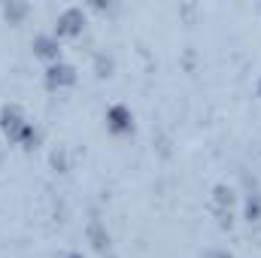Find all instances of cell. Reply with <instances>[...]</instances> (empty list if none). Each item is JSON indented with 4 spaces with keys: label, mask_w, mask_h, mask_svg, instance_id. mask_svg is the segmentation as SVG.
Masks as SVG:
<instances>
[{
    "label": "cell",
    "mask_w": 261,
    "mask_h": 258,
    "mask_svg": "<svg viewBox=\"0 0 261 258\" xmlns=\"http://www.w3.org/2000/svg\"><path fill=\"white\" fill-rule=\"evenodd\" d=\"M85 31V12L79 6H70L55 21V37H79Z\"/></svg>",
    "instance_id": "cell-2"
},
{
    "label": "cell",
    "mask_w": 261,
    "mask_h": 258,
    "mask_svg": "<svg viewBox=\"0 0 261 258\" xmlns=\"http://www.w3.org/2000/svg\"><path fill=\"white\" fill-rule=\"evenodd\" d=\"M210 258H231V255H228V252H213Z\"/></svg>",
    "instance_id": "cell-6"
},
{
    "label": "cell",
    "mask_w": 261,
    "mask_h": 258,
    "mask_svg": "<svg viewBox=\"0 0 261 258\" xmlns=\"http://www.w3.org/2000/svg\"><path fill=\"white\" fill-rule=\"evenodd\" d=\"M76 82V70L64 61H55V64L46 67V85L52 88V91H61V88H70Z\"/></svg>",
    "instance_id": "cell-3"
},
{
    "label": "cell",
    "mask_w": 261,
    "mask_h": 258,
    "mask_svg": "<svg viewBox=\"0 0 261 258\" xmlns=\"http://www.w3.org/2000/svg\"><path fill=\"white\" fill-rule=\"evenodd\" d=\"M0 128H3V134H6L9 140L21 143V146H28V149L37 143V131H34V125L24 119V113H21L18 107H3V113H0Z\"/></svg>",
    "instance_id": "cell-1"
},
{
    "label": "cell",
    "mask_w": 261,
    "mask_h": 258,
    "mask_svg": "<svg viewBox=\"0 0 261 258\" xmlns=\"http://www.w3.org/2000/svg\"><path fill=\"white\" fill-rule=\"evenodd\" d=\"M107 128L113 131V134H119V137L130 134L134 131V113H130L128 107H122V104H113L107 110Z\"/></svg>",
    "instance_id": "cell-4"
},
{
    "label": "cell",
    "mask_w": 261,
    "mask_h": 258,
    "mask_svg": "<svg viewBox=\"0 0 261 258\" xmlns=\"http://www.w3.org/2000/svg\"><path fill=\"white\" fill-rule=\"evenodd\" d=\"M258 94H261V82H258Z\"/></svg>",
    "instance_id": "cell-8"
},
{
    "label": "cell",
    "mask_w": 261,
    "mask_h": 258,
    "mask_svg": "<svg viewBox=\"0 0 261 258\" xmlns=\"http://www.w3.org/2000/svg\"><path fill=\"white\" fill-rule=\"evenodd\" d=\"M61 258H82V255H76V252H67V255H61Z\"/></svg>",
    "instance_id": "cell-7"
},
{
    "label": "cell",
    "mask_w": 261,
    "mask_h": 258,
    "mask_svg": "<svg viewBox=\"0 0 261 258\" xmlns=\"http://www.w3.org/2000/svg\"><path fill=\"white\" fill-rule=\"evenodd\" d=\"M34 55H37V58H43V61H49V64L61 61L58 37H55V34H43V37H37V40H34Z\"/></svg>",
    "instance_id": "cell-5"
}]
</instances>
